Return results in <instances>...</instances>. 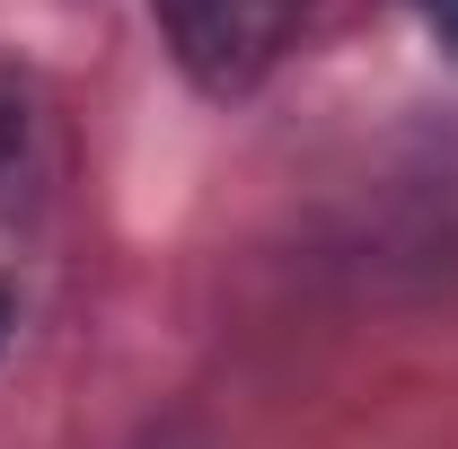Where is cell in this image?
I'll return each instance as SVG.
<instances>
[{"instance_id":"obj_1","label":"cell","mask_w":458,"mask_h":449,"mask_svg":"<svg viewBox=\"0 0 458 449\" xmlns=\"http://www.w3.org/2000/svg\"><path fill=\"white\" fill-rule=\"evenodd\" d=\"M150 9H159L176 71L203 97H247L291 54V36L309 18V0H150Z\"/></svg>"},{"instance_id":"obj_2","label":"cell","mask_w":458,"mask_h":449,"mask_svg":"<svg viewBox=\"0 0 458 449\" xmlns=\"http://www.w3.org/2000/svg\"><path fill=\"white\" fill-rule=\"evenodd\" d=\"M423 18H432V36H441L450 62H458V0H423Z\"/></svg>"},{"instance_id":"obj_3","label":"cell","mask_w":458,"mask_h":449,"mask_svg":"<svg viewBox=\"0 0 458 449\" xmlns=\"http://www.w3.org/2000/svg\"><path fill=\"white\" fill-rule=\"evenodd\" d=\"M0 343H9V282H0Z\"/></svg>"}]
</instances>
